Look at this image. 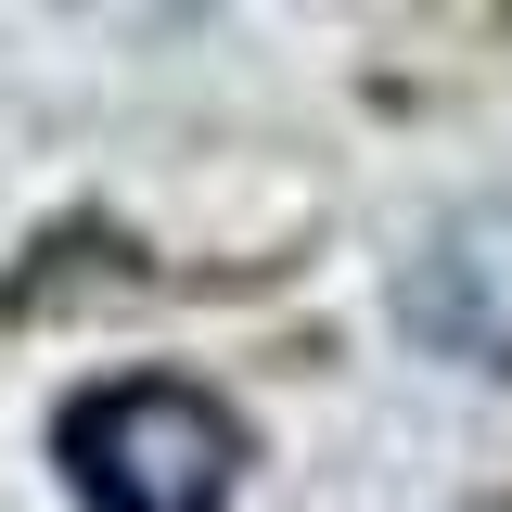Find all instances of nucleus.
<instances>
[{
  "label": "nucleus",
  "instance_id": "nucleus-2",
  "mask_svg": "<svg viewBox=\"0 0 512 512\" xmlns=\"http://www.w3.org/2000/svg\"><path fill=\"white\" fill-rule=\"evenodd\" d=\"M397 320H410V346H436L461 372H512V205L448 218L436 244L410 256Z\"/></svg>",
  "mask_w": 512,
  "mask_h": 512
},
{
  "label": "nucleus",
  "instance_id": "nucleus-1",
  "mask_svg": "<svg viewBox=\"0 0 512 512\" xmlns=\"http://www.w3.org/2000/svg\"><path fill=\"white\" fill-rule=\"evenodd\" d=\"M52 461L77 487V512H231L244 423L180 372H116L52 423Z\"/></svg>",
  "mask_w": 512,
  "mask_h": 512
}]
</instances>
